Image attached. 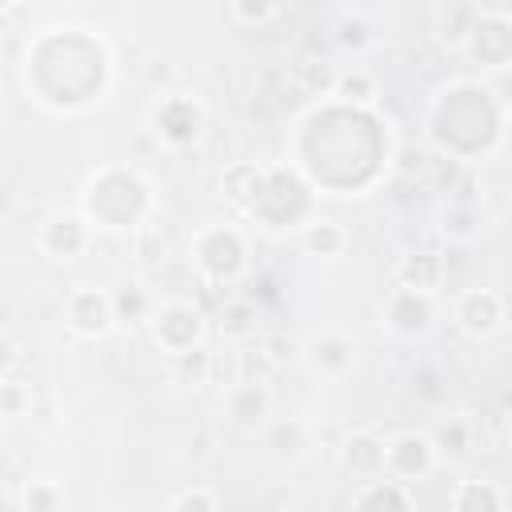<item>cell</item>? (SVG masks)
Here are the masks:
<instances>
[{
  "instance_id": "cell-1",
  "label": "cell",
  "mask_w": 512,
  "mask_h": 512,
  "mask_svg": "<svg viewBox=\"0 0 512 512\" xmlns=\"http://www.w3.org/2000/svg\"><path fill=\"white\" fill-rule=\"evenodd\" d=\"M464 48L484 68H504L512 60V8L508 4H480Z\"/></svg>"
},
{
  "instance_id": "cell-2",
  "label": "cell",
  "mask_w": 512,
  "mask_h": 512,
  "mask_svg": "<svg viewBox=\"0 0 512 512\" xmlns=\"http://www.w3.org/2000/svg\"><path fill=\"white\" fill-rule=\"evenodd\" d=\"M436 460H440V452H436L432 436H424V432H400V436H392L384 444V472H388V480H416V476L432 472Z\"/></svg>"
},
{
  "instance_id": "cell-3",
  "label": "cell",
  "mask_w": 512,
  "mask_h": 512,
  "mask_svg": "<svg viewBox=\"0 0 512 512\" xmlns=\"http://www.w3.org/2000/svg\"><path fill=\"white\" fill-rule=\"evenodd\" d=\"M152 328H156V340H160L172 356L200 348V336H204V320H200V312H196L192 304H184V300L164 304V308L156 312V324H152Z\"/></svg>"
},
{
  "instance_id": "cell-4",
  "label": "cell",
  "mask_w": 512,
  "mask_h": 512,
  "mask_svg": "<svg viewBox=\"0 0 512 512\" xmlns=\"http://www.w3.org/2000/svg\"><path fill=\"white\" fill-rule=\"evenodd\" d=\"M192 252H196V260H200V268H204L208 276H216V280L236 276L240 264H244V244H240V236H236L232 228H204V232L196 236Z\"/></svg>"
},
{
  "instance_id": "cell-5",
  "label": "cell",
  "mask_w": 512,
  "mask_h": 512,
  "mask_svg": "<svg viewBox=\"0 0 512 512\" xmlns=\"http://www.w3.org/2000/svg\"><path fill=\"white\" fill-rule=\"evenodd\" d=\"M456 324L472 340H484V336L500 332V324H504V300H500V292H492V288H468V292H460V300H456Z\"/></svg>"
},
{
  "instance_id": "cell-6",
  "label": "cell",
  "mask_w": 512,
  "mask_h": 512,
  "mask_svg": "<svg viewBox=\"0 0 512 512\" xmlns=\"http://www.w3.org/2000/svg\"><path fill=\"white\" fill-rule=\"evenodd\" d=\"M152 124H156V136H164L168 144H192L204 128V108L188 96H168L164 104H156Z\"/></svg>"
},
{
  "instance_id": "cell-7",
  "label": "cell",
  "mask_w": 512,
  "mask_h": 512,
  "mask_svg": "<svg viewBox=\"0 0 512 512\" xmlns=\"http://www.w3.org/2000/svg\"><path fill=\"white\" fill-rule=\"evenodd\" d=\"M68 328L76 336H88V340L104 336L112 328V300L96 288H76L68 296Z\"/></svg>"
},
{
  "instance_id": "cell-8",
  "label": "cell",
  "mask_w": 512,
  "mask_h": 512,
  "mask_svg": "<svg viewBox=\"0 0 512 512\" xmlns=\"http://www.w3.org/2000/svg\"><path fill=\"white\" fill-rule=\"evenodd\" d=\"M304 364L316 372V376H344L356 360V344L340 332H324V336H312L304 348H300Z\"/></svg>"
},
{
  "instance_id": "cell-9",
  "label": "cell",
  "mask_w": 512,
  "mask_h": 512,
  "mask_svg": "<svg viewBox=\"0 0 512 512\" xmlns=\"http://www.w3.org/2000/svg\"><path fill=\"white\" fill-rule=\"evenodd\" d=\"M384 320H388V328H396L404 336H416V332H424L432 324V296L396 288L388 296V304H384Z\"/></svg>"
},
{
  "instance_id": "cell-10",
  "label": "cell",
  "mask_w": 512,
  "mask_h": 512,
  "mask_svg": "<svg viewBox=\"0 0 512 512\" xmlns=\"http://www.w3.org/2000/svg\"><path fill=\"white\" fill-rule=\"evenodd\" d=\"M340 460H344V468L356 480H376L384 472V440H376V436H352V440H344Z\"/></svg>"
},
{
  "instance_id": "cell-11",
  "label": "cell",
  "mask_w": 512,
  "mask_h": 512,
  "mask_svg": "<svg viewBox=\"0 0 512 512\" xmlns=\"http://www.w3.org/2000/svg\"><path fill=\"white\" fill-rule=\"evenodd\" d=\"M228 416L236 424H260L268 416V388L260 380H236L228 388Z\"/></svg>"
},
{
  "instance_id": "cell-12",
  "label": "cell",
  "mask_w": 512,
  "mask_h": 512,
  "mask_svg": "<svg viewBox=\"0 0 512 512\" xmlns=\"http://www.w3.org/2000/svg\"><path fill=\"white\" fill-rule=\"evenodd\" d=\"M476 12H480V4H440L432 16H436V36H440V44H448V48H464L468 44V32H472V24H476Z\"/></svg>"
},
{
  "instance_id": "cell-13",
  "label": "cell",
  "mask_w": 512,
  "mask_h": 512,
  "mask_svg": "<svg viewBox=\"0 0 512 512\" xmlns=\"http://www.w3.org/2000/svg\"><path fill=\"white\" fill-rule=\"evenodd\" d=\"M452 512H504V488L492 480H460L452 492Z\"/></svg>"
},
{
  "instance_id": "cell-14",
  "label": "cell",
  "mask_w": 512,
  "mask_h": 512,
  "mask_svg": "<svg viewBox=\"0 0 512 512\" xmlns=\"http://www.w3.org/2000/svg\"><path fill=\"white\" fill-rule=\"evenodd\" d=\"M440 276H444V264H440L432 252L404 256V260H400V268H396L400 288H408V292H424V296H432V292H436Z\"/></svg>"
},
{
  "instance_id": "cell-15",
  "label": "cell",
  "mask_w": 512,
  "mask_h": 512,
  "mask_svg": "<svg viewBox=\"0 0 512 512\" xmlns=\"http://www.w3.org/2000/svg\"><path fill=\"white\" fill-rule=\"evenodd\" d=\"M356 512H408V496L400 480H364L360 496H356Z\"/></svg>"
},
{
  "instance_id": "cell-16",
  "label": "cell",
  "mask_w": 512,
  "mask_h": 512,
  "mask_svg": "<svg viewBox=\"0 0 512 512\" xmlns=\"http://www.w3.org/2000/svg\"><path fill=\"white\" fill-rule=\"evenodd\" d=\"M40 236H60V244H52L48 248V256H56V260H72L76 252H84V244H88V228H84V220L80 216H52L44 228H40Z\"/></svg>"
},
{
  "instance_id": "cell-17",
  "label": "cell",
  "mask_w": 512,
  "mask_h": 512,
  "mask_svg": "<svg viewBox=\"0 0 512 512\" xmlns=\"http://www.w3.org/2000/svg\"><path fill=\"white\" fill-rule=\"evenodd\" d=\"M332 96H340V100H348V104H372L380 92H376V80H372L364 68H352V72H336Z\"/></svg>"
},
{
  "instance_id": "cell-18",
  "label": "cell",
  "mask_w": 512,
  "mask_h": 512,
  "mask_svg": "<svg viewBox=\"0 0 512 512\" xmlns=\"http://www.w3.org/2000/svg\"><path fill=\"white\" fill-rule=\"evenodd\" d=\"M112 300V320H120V324H136V320H144V312H148V292H144V284H124L116 296H108Z\"/></svg>"
},
{
  "instance_id": "cell-19",
  "label": "cell",
  "mask_w": 512,
  "mask_h": 512,
  "mask_svg": "<svg viewBox=\"0 0 512 512\" xmlns=\"http://www.w3.org/2000/svg\"><path fill=\"white\" fill-rule=\"evenodd\" d=\"M304 248H308V252H320V256H336V252L344 248V228L332 224V220H316V224H308V232H304Z\"/></svg>"
},
{
  "instance_id": "cell-20",
  "label": "cell",
  "mask_w": 512,
  "mask_h": 512,
  "mask_svg": "<svg viewBox=\"0 0 512 512\" xmlns=\"http://www.w3.org/2000/svg\"><path fill=\"white\" fill-rule=\"evenodd\" d=\"M292 80L304 88V92H332V84H336V72L328 68V64H320V60H300L296 68H292Z\"/></svg>"
},
{
  "instance_id": "cell-21",
  "label": "cell",
  "mask_w": 512,
  "mask_h": 512,
  "mask_svg": "<svg viewBox=\"0 0 512 512\" xmlns=\"http://www.w3.org/2000/svg\"><path fill=\"white\" fill-rule=\"evenodd\" d=\"M256 308L248 304V300H228L224 308H220V332L224 336H248L256 324Z\"/></svg>"
},
{
  "instance_id": "cell-22",
  "label": "cell",
  "mask_w": 512,
  "mask_h": 512,
  "mask_svg": "<svg viewBox=\"0 0 512 512\" xmlns=\"http://www.w3.org/2000/svg\"><path fill=\"white\" fill-rule=\"evenodd\" d=\"M284 8L280 4H252V0H232L228 4V16L236 20V24H268V20H276Z\"/></svg>"
},
{
  "instance_id": "cell-23",
  "label": "cell",
  "mask_w": 512,
  "mask_h": 512,
  "mask_svg": "<svg viewBox=\"0 0 512 512\" xmlns=\"http://www.w3.org/2000/svg\"><path fill=\"white\" fill-rule=\"evenodd\" d=\"M60 508V488L48 480H32L24 488V512H56Z\"/></svg>"
},
{
  "instance_id": "cell-24",
  "label": "cell",
  "mask_w": 512,
  "mask_h": 512,
  "mask_svg": "<svg viewBox=\"0 0 512 512\" xmlns=\"http://www.w3.org/2000/svg\"><path fill=\"white\" fill-rule=\"evenodd\" d=\"M176 368H180L184 376H192V384H204L208 372H212V356L200 352V348H192V352H180V356H176Z\"/></svg>"
},
{
  "instance_id": "cell-25",
  "label": "cell",
  "mask_w": 512,
  "mask_h": 512,
  "mask_svg": "<svg viewBox=\"0 0 512 512\" xmlns=\"http://www.w3.org/2000/svg\"><path fill=\"white\" fill-rule=\"evenodd\" d=\"M28 408V388L20 380H0V416H20Z\"/></svg>"
},
{
  "instance_id": "cell-26",
  "label": "cell",
  "mask_w": 512,
  "mask_h": 512,
  "mask_svg": "<svg viewBox=\"0 0 512 512\" xmlns=\"http://www.w3.org/2000/svg\"><path fill=\"white\" fill-rule=\"evenodd\" d=\"M172 512H216V500L208 488H188L172 500Z\"/></svg>"
},
{
  "instance_id": "cell-27",
  "label": "cell",
  "mask_w": 512,
  "mask_h": 512,
  "mask_svg": "<svg viewBox=\"0 0 512 512\" xmlns=\"http://www.w3.org/2000/svg\"><path fill=\"white\" fill-rule=\"evenodd\" d=\"M364 32H368V24H364L360 16H344V20H340V36H336V40H340L344 48H364V44H368V36H364Z\"/></svg>"
},
{
  "instance_id": "cell-28",
  "label": "cell",
  "mask_w": 512,
  "mask_h": 512,
  "mask_svg": "<svg viewBox=\"0 0 512 512\" xmlns=\"http://www.w3.org/2000/svg\"><path fill=\"white\" fill-rule=\"evenodd\" d=\"M296 352V344L292 340H284V336H268V340H260V360H268V364H284L288 356Z\"/></svg>"
},
{
  "instance_id": "cell-29",
  "label": "cell",
  "mask_w": 512,
  "mask_h": 512,
  "mask_svg": "<svg viewBox=\"0 0 512 512\" xmlns=\"http://www.w3.org/2000/svg\"><path fill=\"white\" fill-rule=\"evenodd\" d=\"M16 360H20V352H16V344H12L8 336H0V376H4V372H8V368H12Z\"/></svg>"
}]
</instances>
